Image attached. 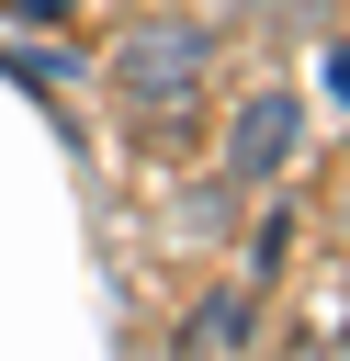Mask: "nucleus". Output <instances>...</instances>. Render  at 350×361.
<instances>
[{"label":"nucleus","instance_id":"f257e3e1","mask_svg":"<svg viewBox=\"0 0 350 361\" xmlns=\"http://www.w3.org/2000/svg\"><path fill=\"white\" fill-rule=\"evenodd\" d=\"M203 79H215V34H203V23L147 11V23H124V34H113V102H124V113L169 124L181 102H203Z\"/></svg>","mask_w":350,"mask_h":361},{"label":"nucleus","instance_id":"f03ea898","mask_svg":"<svg viewBox=\"0 0 350 361\" xmlns=\"http://www.w3.org/2000/svg\"><path fill=\"white\" fill-rule=\"evenodd\" d=\"M294 147H305V102H294V79H271V90H248L237 124H226V180H282Z\"/></svg>","mask_w":350,"mask_h":361},{"label":"nucleus","instance_id":"7ed1b4c3","mask_svg":"<svg viewBox=\"0 0 350 361\" xmlns=\"http://www.w3.org/2000/svg\"><path fill=\"white\" fill-rule=\"evenodd\" d=\"M226 11H248V23H294V11H316V0H226Z\"/></svg>","mask_w":350,"mask_h":361},{"label":"nucleus","instance_id":"20e7f679","mask_svg":"<svg viewBox=\"0 0 350 361\" xmlns=\"http://www.w3.org/2000/svg\"><path fill=\"white\" fill-rule=\"evenodd\" d=\"M0 11H11V23H56L68 0H0Z\"/></svg>","mask_w":350,"mask_h":361},{"label":"nucleus","instance_id":"39448f33","mask_svg":"<svg viewBox=\"0 0 350 361\" xmlns=\"http://www.w3.org/2000/svg\"><path fill=\"white\" fill-rule=\"evenodd\" d=\"M327 90H339V102H350V45H339V56H327Z\"/></svg>","mask_w":350,"mask_h":361}]
</instances>
